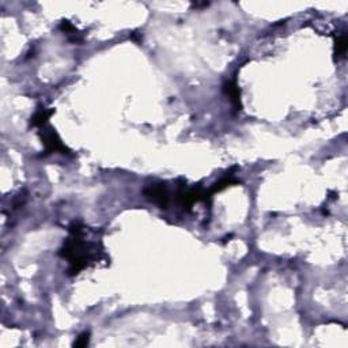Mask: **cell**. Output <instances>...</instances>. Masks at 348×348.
I'll return each mask as SVG.
<instances>
[{
  "label": "cell",
  "mask_w": 348,
  "mask_h": 348,
  "mask_svg": "<svg viewBox=\"0 0 348 348\" xmlns=\"http://www.w3.org/2000/svg\"><path fill=\"white\" fill-rule=\"evenodd\" d=\"M60 29L67 34V37H68L72 42H78V44H79V42L83 41V37H82L81 33L78 32L77 29H75V26H73L71 22H68V20H63L60 23Z\"/></svg>",
  "instance_id": "6"
},
{
  "label": "cell",
  "mask_w": 348,
  "mask_h": 348,
  "mask_svg": "<svg viewBox=\"0 0 348 348\" xmlns=\"http://www.w3.org/2000/svg\"><path fill=\"white\" fill-rule=\"evenodd\" d=\"M55 113L53 109H46V108H38L36 113L33 114L32 120H30V126L36 127V128H42L46 126V122L51 118V116Z\"/></svg>",
  "instance_id": "5"
},
{
  "label": "cell",
  "mask_w": 348,
  "mask_h": 348,
  "mask_svg": "<svg viewBox=\"0 0 348 348\" xmlns=\"http://www.w3.org/2000/svg\"><path fill=\"white\" fill-rule=\"evenodd\" d=\"M89 341H90V333L83 332L82 335H79V336L77 337V340H75V343H73V347H78V348L86 347V345L89 344Z\"/></svg>",
  "instance_id": "9"
},
{
  "label": "cell",
  "mask_w": 348,
  "mask_h": 348,
  "mask_svg": "<svg viewBox=\"0 0 348 348\" xmlns=\"http://www.w3.org/2000/svg\"><path fill=\"white\" fill-rule=\"evenodd\" d=\"M348 44H347V36L343 34L341 37H339L335 42V57L337 60H340L345 56V52H347Z\"/></svg>",
  "instance_id": "8"
},
{
  "label": "cell",
  "mask_w": 348,
  "mask_h": 348,
  "mask_svg": "<svg viewBox=\"0 0 348 348\" xmlns=\"http://www.w3.org/2000/svg\"><path fill=\"white\" fill-rule=\"evenodd\" d=\"M40 138L42 140L46 154H52V153L69 154V148L61 142L60 136L57 135V132L53 128H44L42 127L40 131Z\"/></svg>",
  "instance_id": "2"
},
{
  "label": "cell",
  "mask_w": 348,
  "mask_h": 348,
  "mask_svg": "<svg viewBox=\"0 0 348 348\" xmlns=\"http://www.w3.org/2000/svg\"><path fill=\"white\" fill-rule=\"evenodd\" d=\"M83 231L85 227L79 222H73L69 226V237L61 247L59 255L69 261L68 275H78L91 260V253L89 251V245L83 241Z\"/></svg>",
  "instance_id": "1"
},
{
  "label": "cell",
  "mask_w": 348,
  "mask_h": 348,
  "mask_svg": "<svg viewBox=\"0 0 348 348\" xmlns=\"http://www.w3.org/2000/svg\"><path fill=\"white\" fill-rule=\"evenodd\" d=\"M234 184H238V181L235 180L234 177H233V174H229V176H226V177H223L222 180H219L218 182H215L214 185L211 186L210 189V193L214 194L216 193V192H220V190H223L225 188H227V186L230 185H234Z\"/></svg>",
  "instance_id": "7"
},
{
  "label": "cell",
  "mask_w": 348,
  "mask_h": 348,
  "mask_svg": "<svg viewBox=\"0 0 348 348\" xmlns=\"http://www.w3.org/2000/svg\"><path fill=\"white\" fill-rule=\"evenodd\" d=\"M223 90H225V93L230 97L231 104L234 105L235 109L241 110V108H242V105H241V90H239V87L237 86L235 81L226 82Z\"/></svg>",
  "instance_id": "4"
},
{
  "label": "cell",
  "mask_w": 348,
  "mask_h": 348,
  "mask_svg": "<svg viewBox=\"0 0 348 348\" xmlns=\"http://www.w3.org/2000/svg\"><path fill=\"white\" fill-rule=\"evenodd\" d=\"M143 194L150 202L158 204L161 208H167L169 206V192L163 184H151L143 189Z\"/></svg>",
  "instance_id": "3"
}]
</instances>
